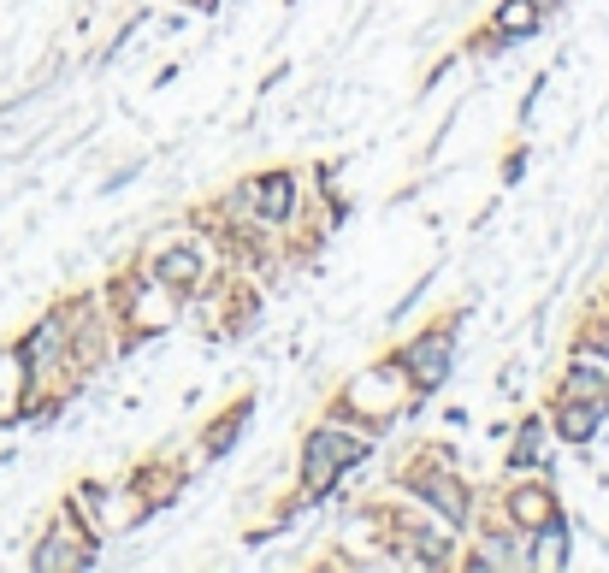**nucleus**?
Instances as JSON below:
<instances>
[{
	"mask_svg": "<svg viewBox=\"0 0 609 573\" xmlns=\"http://www.w3.org/2000/svg\"><path fill=\"white\" fill-rule=\"evenodd\" d=\"M426 491H432V503L450 514V520H462V514H468V491H462L456 479H426Z\"/></svg>",
	"mask_w": 609,
	"mask_h": 573,
	"instance_id": "9d476101",
	"label": "nucleus"
},
{
	"mask_svg": "<svg viewBox=\"0 0 609 573\" xmlns=\"http://www.w3.org/2000/svg\"><path fill=\"white\" fill-rule=\"evenodd\" d=\"M154 278H160L166 290H190V284L202 278V260H196V249H166V255L154 260Z\"/></svg>",
	"mask_w": 609,
	"mask_h": 573,
	"instance_id": "0eeeda50",
	"label": "nucleus"
},
{
	"mask_svg": "<svg viewBox=\"0 0 609 573\" xmlns=\"http://www.w3.org/2000/svg\"><path fill=\"white\" fill-rule=\"evenodd\" d=\"M237 207H243L249 219H261V225L290 219V207H296V184H290V172H261V178H249V184L237 190Z\"/></svg>",
	"mask_w": 609,
	"mask_h": 573,
	"instance_id": "f03ea898",
	"label": "nucleus"
},
{
	"mask_svg": "<svg viewBox=\"0 0 609 573\" xmlns=\"http://www.w3.org/2000/svg\"><path fill=\"white\" fill-rule=\"evenodd\" d=\"M355 461H367V438H343V432H314L308 438V455H302V491L308 497H326L332 485H338L343 467H355Z\"/></svg>",
	"mask_w": 609,
	"mask_h": 573,
	"instance_id": "f257e3e1",
	"label": "nucleus"
},
{
	"mask_svg": "<svg viewBox=\"0 0 609 573\" xmlns=\"http://www.w3.org/2000/svg\"><path fill=\"white\" fill-rule=\"evenodd\" d=\"M403 373L414 379V390H438L450 379V343L444 337H420L403 349Z\"/></svg>",
	"mask_w": 609,
	"mask_h": 573,
	"instance_id": "7ed1b4c3",
	"label": "nucleus"
},
{
	"mask_svg": "<svg viewBox=\"0 0 609 573\" xmlns=\"http://www.w3.org/2000/svg\"><path fill=\"white\" fill-rule=\"evenodd\" d=\"M83 562H95V556H89L77 538H66V532H54V538L36 550V568H42V573H54V568H83Z\"/></svg>",
	"mask_w": 609,
	"mask_h": 573,
	"instance_id": "6e6552de",
	"label": "nucleus"
},
{
	"mask_svg": "<svg viewBox=\"0 0 609 573\" xmlns=\"http://www.w3.org/2000/svg\"><path fill=\"white\" fill-rule=\"evenodd\" d=\"M539 6H544V0H503V6H497V18H491V24H497V36H503V42L533 36V30H539Z\"/></svg>",
	"mask_w": 609,
	"mask_h": 573,
	"instance_id": "423d86ee",
	"label": "nucleus"
},
{
	"mask_svg": "<svg viewBox=\"0 0 609 573\" xmlns=\"http://www.w3.org/2000/svg\"><path fill=\"white\" fill-rule=\"evenodd\" d=\"M509 520H515V526H533V532H544V526L556 520V497H550V491H539V485H527V491H515V497H509Z\"/></svg>",
	"mask_w": 609,
	"mask_h": 573,
	"instance_id": "39448f33",
	"label": "nucleus"
},
{
	"mask_svg": "<svg viewBox=\"0 0 609 573\" xmlns=\"http://www.w3.org/2000/svg\"><path fill=\"white\" fill-rule=\"evenodd\" d=\"M24 349L18 355H0V420H12V408H18V390H24Z\"/></svg>",
	"mask_w": 609,
	"mask_h": 573,
	"instance_id": "1a4fd4ad",
	"label": "nucleus"
},
{
	"mask_svg": "<svg viewBox=\"0 0 609 573\" xmlns=\"http://www.w3.org/2000/svg\"><path fill=\"white\" fill-rule=\"evenodd\" d=\"M539 544H544V550L533 556L539 568H562V562H568V538H562V526H556V520L544 526V538H539Z\"/></svg>",
	"mask_w": 609,
	"mask_h": 573,
	"instance_id": "9b49d317",
	"label": "nucleus"
},
{
	"mask_svg": "<svg viewBox=\"0 0 609 573\" xmlns=\"http://www.w3.org/2000/svg\"><path fill=\"white\" fill-rule=\"evenodd\" d=\"M598 420H604V408H598V402H574V396H568V402H556V432H562L568 444H586V438L598 432Z\"/></svg>",
	"mask_w": 609,
	"mask_h": 573,
	"instance_id": "20e7f679",
	"label": "nucleus"
}]
</instances>
